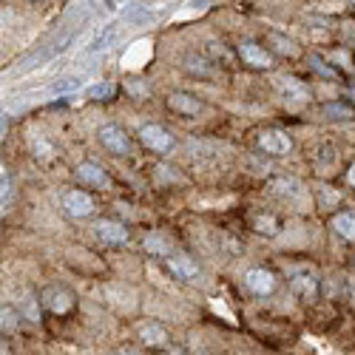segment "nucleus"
I'll return each mask as SVG.
<instances>
[{
	"label": "nucleus",
	"mask_w": 355,
	"mask_h": 355,
	"mask_svg": "<svg viewBox=\"0 0 355 355\" xmlns=\"http://www.w3.org/2000/svg\"><path fill=\"white\" fill-rule=\"evenodd\" d=\"M40 302H43V307H46L49 313H54V315H66V313L74 307V293H71L69 287L51 284V287L43 290Z\"/></svg>",
	"instance_id": "obj_1"
},
{
	"label": "nucleus",
	"mask_w": 355,
	"mask_h": 355,
	"mask_svg": "<svg viewBox=\"0 0 355 355\" xmlns=\"http://www.w3.org/2000/svg\"><path fill=\"white\" fill-rule=\"evenodd\" d=\"M139 142L148 148V151H154V154H168L171 145H173V137H171L168 128L151 123V125H142L139 128Z\"/></svg>",
	"instance_id": "obj_2"
},
{
	"label": "nucleus",
	"mask_w": 355,
	"mask_h": 355,
	"mask_svg": "<svg viewBox=\"0 0 355 355\" xmlns=\"http://www.w3.org/2000/svg\"><path fill=\"white\" fill-rule=\"evenodd\" d=\"M60 205H63V211L69 216H74V219H88V216L94 214V199L88 196L85 191H80V188L66 191L63 199H60Z\"/></svg>",
	"instance_id": "obj_3"
},
{
	"label": "nucleus",
	"mask_w": 355,
	"mask_h": 355,
	"mask_svg": "<svg viewBox=\"0 0 355 355\" xmlns=\"http://www.w3.org/2000/svg\"><path fill=\"white\" fill-rule=\"evenodd\" d=\"M97 137H100V142H103L105 151H111V154H116V157H125V154L131 151V137H128L120 125H114V123L103 125Z\"/></svg>",
	"instance_id": "obj_4"
},
{
	"label": "nucleus",
	"mask_w": 355,
	"mask_h": 355,
	"mask_svg": "<svg viewBox=\"0 0 355 355\" xmlns=\"http://www.w3.org/2000/svg\"><path fill=\"white\" fill-rule=\"evenodd\" d=\"M165 264H168V270L173 279H180V282H196L199 279V264L185 256V253H171L165 256Z\"/></svg>",
	"instance_id": "obj_5"
},
{
	"label": "nucleus",
	"mask_w": 355,
	"mask_h": 355,
	"mask_svg": "<svg viewBox=\"0 0 355 355\" xmlns=\"http://www.w3.org/2000/svg\"><path fill=\"white\" fill-rule=\"evenodd\" d=\"M245 284L256 295H270L276 290V273L268 270V268H250L245 273Z\"/></svg>",
	"instance_id": "obj_6"
},
{
	"label": "nucleus",
	"mask_w": 355,
	"mask_h": 355,
	"mask_svg": "<svg viewBox=\"0 0 355 355\" xmlns=\"http://www.w3.org/2000/svg\"><path fill=\"white\" fill-rule=\"evenodd\" d=\"M94 230H97V239L105 242V245H114V248L128 245V227L120 225V222H114V219H103V222H97Z\"/></svg>",
	"instance_id": "obj_7"
},
{
	"label": "nucleus",
	"mask_w": 355,
	"mask_h": 355,
	"mask_svg": "<svg viewBox=\"0 0 355 355\" xmlns=\"http://www.w3.org/2000/svg\"><path fill=\"white\" fill-rule=\"evenodd\" d=\"M259 145H261L268 154H276V157L293 151V139H290V134H284V131H279V128L261 131V134H259Z\"/></svg>",
	"instance_id": "obj_8"
},
{
	"label": "nucleus",
	"mask_w": 355,
	"mask_h": 355,
	"mask_svg": "<svg viewBox=\"0 0 355 355\" xmlns=\"http://www.w3.org/2000/svg\"><path fill=\"white\" fill-rule=\"evenodd\" d=\"M168 108L173 114H182V116H199L205 111V103L191 97V94H185V92H176V94L168 97Z\"/></svg>",
	"instance_id": "obj_9"
},
{
	"label": "nucleus",
	"mask_w": 355,
	"mask_h": 355,
	"mask_svg": "<svg viewBox=\"0 0 355 355\" xmlns=\"http://www.w3.org/2000/svg\"><path fill=\"white\" fill-rule=\"evenodd\" d=\"M239 54H242V60H245L248 66H253V69H268V66L273 63L270 51L264 49V46H259V43H253V40H245V43L239 46Z\"/></svg>",
	"instance_id": "obj_10"
},
{
	"label": "nucleus",
	"mask_w": 355,
	"mask_h": 355,
	"mask_svg": "<svg viewBox=\"0 0 355 355\" xmlns=\"http://www.w3.org/2000/svg\"><path fill=\"white\" fill-rule=\"evenodd\" d=\"M139 341L145 344V347H151V349H162L171 338H168V330L162 327V324H157V321H148V324H139Z\"/></svg>",
	"instance_id": "obj_11"
},
{
	"label": "nucleus",
	"mask_w": 355,
	"mask_h": 355,
	"mask_svg": "<svg viewBox=\"0 0 355 355\" xmlns=\"http://www.w3.org/2000/svg\"><path fill=\"white\" fill-rule=\"evenodd\" d=\"M77 176L83 182H88V185H94V188H108L111 185V180H108V173L100 168V165H94V162H83L80 168H77Z\"/></svg>",
	"instance_id": "obj_12"
},
{
	"label": "nucleus",
	"mask_w": 355,
	"mask_h": 355,
	"mask_svg": "<svg viewBox=\"0 0 355 355\" xmlns=\"http://www.w3.org/2000/svg\"><path fill=\"white\" fill-rule=\"evenodd\" d=\"M276 85L282 88V94L287 97V100H295V103H307L310 100V92H307V85L304 83H299V80H293V77H279L276 80Z\"/></svg>",
	"instance_id": "obj_13"
},
{
	"label": "nucleus",
	"mask_w": 355,
	"mask_h": 355,
	"mask_svg": "<svg viewBox=\"0 0 355 355\" xmlns=\"http://www.w3.org/2000/svg\"><path fill=\"white\" fill-rule=\"evenodd\" d=\"M290 290H293L295 295H302V299H313V295L318 293V282H315V276H310V273H295V276L290 279Z\"/></svg>",
	"instance_id": "obj_14"
},
{
	"label": "nucleus",
	"mask_w": 355,
	"mask_h": 355,
	"mask_svg": "<svg viewBox=\"0 0 355 355\" xmlns=\"http://www.w3.org/2000/svg\"><path fill=\"white\" fill-rule=\"evenodd\" d=\"M333 230L347 242H355V214H338L333 216Z\"/></svg>",
	"instance_id": "obj_15"
},
{
	"label": "nucleus",
	"mask_w": 355,
	"mask_h": 355,
	"mask_svg": "<svg viewBox=\"0 0 355 355\" xmlns=\"http://www.w3.org/2000/svg\"><path fill=\"white\" fill-rule=\"evenodd\" d=\"M20 330V310L3 304L0 307V333L9 336V333H17Z\"/></svg>",
	"instance_id": "obj_16"
},
{
	"label": "nucleus",
	"mask_w": 355,
	"mask_h": 355,
	"mask_svg": "<svg viewBox=\"0 0 355 355\" xmlns=\"http://www.w3.org/2000/svg\"><path fill=\"white\" fill-rule=\"evenodd\" d=\"M114 37H116V26L111 23L108 28H103V32L92 40V46H88V54H97V51H103V49H108L111 43H114Z\"/></svg>",
	"instance_id": "obj_17"
},
{
	"label": "nucleus",
	"mask_w": 355,
	"mask_h": 355,
	"mask_svg": "<svg viewBox=\"0 0 355 355\" xmlns=\"http://www.w3.org/2000/svg\"><path fill=\"white\" fill-rule=\"evenodd\" d=\"M74 88H80V80H77V77H63V80L51 83V85L46 88V92H49V97H60V94L74 92Z\"/></svg>",
	"instance_id": "obj_18"
},
{
	"label": "nucleus",
	"mask_w": 355,
	"mask_h": 355,
	"mask_svg": "<svg viewBox=\"0 0 355 355\" xmlns=\"http://www.w3.org/2000/svg\"><path fill=\"white\" fill-rule=\"evenodd\" d=\"M145 250L148 253H157V256H171V245H168L165 236H159V233L148 236V239H145Z\"/></svg>",
	"instance_id": "obj_19"
},
{
	"label": "nucleus",
	"mask_w": 355,
	"mask_h": 355,
	"mask_svg": "<svg viewBox=\"0 0 355 355\" xmlns=\"http://www.w3.org/2000/svg\"><path fill=\"white\" fill-rule=\"evenodd\" d=\"M185 69H188V74H199V77H211V71H208V63L202 60V57H185Z\"/></svg>",
	"instance_id": "obj_20"
},
{
	"label": "nucleus",
	"mask_w": 355,
	"mask_h": 355,
	"mask_svg": "<svg viewBox=\"0 0 355 355\" xmlns=\"http://www.w3.org/2000/svg\"><path fill=\"white\" fill-rule=\"evenodd\" d=\"M111 94H114V83H97L88 88V97L92 100H111Z\"/></svg>",
	"instance_id": "obj_21"
},
{
	"label": "nucleus",
	"mask_w": 355,
	"mask_h": 355,
	"mask_svg": "<svg viewBox=\"0 0 355 355\" xmlns=\"http://www.w3.org/2000/svg\"><path fill=\"white\" fill-rule=\"evenodd\" d=\"M324 114L330 116V120H349V116L355 114L349 105H341V103H336V105H327L324 108Z\"/></svg>",
	"instance_id": "obj_22"
},
{
	"label": "nucleus",
	"mask_w": 355,
	"mask_h": 355,
	"mask_svg": "<svg viewBox=\"0 0 355 355\" xmlns=\"http://www.w3.org/2000/svg\"><path fill=\"white\" fill-rule=\"evenodd\" d=\"M253 225H256V230H259V233H268V236L279 233V222H276L273 216H259Z\"/></svg>",
	"instance_id": "obj_23"
},
{
	"label": "nucleus",
	"mask_w": 355,
	"mask_h": 355,
	"mask_svg": "<svg viewBox=\"0 0 355 355\" xmlns=\"http://www.w3.org/2000/svg\"><path fill=\"white\" fill-rule=\"evenodd\" d=\"M151 20H154V15L148 9H128V23H134V26H145Z\"/></svg>",
	"instance_id": "obj_24"
},
{
	"label": "nucleus",
	"mask_w": 355,
	"mask_h": 355,
	"mask_svg": "<svg viewBox=\"0 0 355 355\" xmlns=\"http://www.w3.org/2000/svg\"><path fill=\"white\" fill-rule=\"evenodd\" d=\"M32 151H35V154H37L40 159H49V157L54 154V148H51V145H49V142L43 139V137H37V139L32 142Z\"/></svg>",
	"instance_id": "obj_25"
},
{
	"label": "nucleus",
	"mask_w": 355,
	"mask_h": 355,
	"mask_svg": "<svg viewBox=\"0 0 355 355\" xmlns=\"http://www.w3.org/2000/svg\"><path fill=\"white\" fill-rule=\"evenodd\" d=\"M270 40L276 43V49H279L282 54H290V57H295V46H293L290 40H284L282 35H270Z\"/></svg>",
	"instance_id": "obj_26"
},
{
	"label": "nucleus",
	"mask_w": 355,
	"mask_h": 355,
	"mask_svg": "<svg viewBox=\"0 0 355 355\" xmlns=\"http://www.w3.org/2000/svg\"><path fill=\"white\" fill-rule=\"evenodd\" d=\"M125 88H128V92H131L134 97H145V92H148L145 83H139V80H128V83H125Z\"/></svg>",
	"instance_id": "obj_27"
},
{
	"label": "nucleus",
	"mask_w": 355,
	"mask_h": 355,
	"mask_svg": "<svg viewBox=\"0 0 355 355\" xmlns=\"http://www.w3.org/2000/svg\"><path fill=\"white\" fill-rule=\"evenodd\" d=\"M313 66H318L315 71H318L321 77H336V71H333V69H327V66L321 63V57H313Z\"/></svg>",
	"instance_id": "obj_28"
},
{
	"label": "nucleus",
	"mask_w": 355,
	"mask_h": 355,
	"mask_svg": "<svg viewBox=\"0 0 355 355\" xmlns=\"http://www.w3.org/2000/svg\"><path fill=\"white\" fill-rule=\"evenodd\" d=\"M9 193V180H6V176H0V199H3Z\"/></svg>",
	"instance_id": "obj_29"
},
{
	"label": "nucleus",
	"mask_w": 355,
	"mask_h": 355,
	"mask_svg": "<svg viewBox=\"0 0 355 355\" xmlns=\"http://www.w3.org/2000/svg\"><path fill=\"white\" fill-rule=\"evenodd\" d=\"M349 182H352V185H355V165H352V168H349Z\"/></svg>",
	"instance_id": "obj_30"
},
{
	"label": "nucleus",
	"mask_w": 355,
	"mask_h": 355,
	"mask_svg": "<svg viewBox=\"0 0 355 355\" xmlns=\"http://www.w3.org/2000/svg\"><path fill=\"white\" fill-rule=\"evenodd\" d=\"M116 355H137V352H131V349H123V352H116Z\"/></svg>",
	"instance_id": "obj_31"
}]
</instances>
